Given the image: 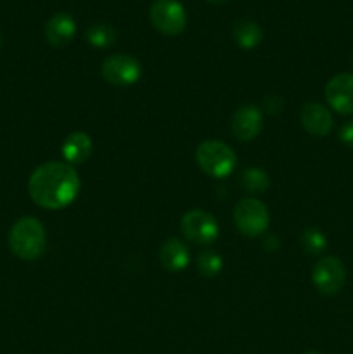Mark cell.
<instances>
[{
    "label": "cell",
    "instance_id": "1",
    "mask_svg": "<svg viewBox=\"0 0 353 354\" xmlns=\"http://www.w3.org/2000/svg\"><path fill=\"white\" fill-rule=\"evenodd\" d=\"M80 176L68 162L51 161L38 166L28 180V192L35 204L45 209H62L76 199Z\"/></svg>",
    "mask_w": 353,
    "mask_h": 354
},
{
    "label": "cell",
    "instance_id": "2",
    "mask_svg": "<svg viewBox=\"0 0 353 354\" xmlns=\"http://www.w3.org/2000/svg\"><path fill=\"white\" fill-rule=\"evenodd\" d=\"M9 248L17 258L24 261L38 259L47 248L44 225L33 216L19 218L9 232Z\"/></svg>",
    "mask_w": 353,
    "mask_h": 354
},
{
    "label": "cell",
    "instance_id": "3",
    "mask_svg": "<svg viewBox=\"0 0 353 354\" xmlns=\"http://www.w3.org/2000/svg\"><path fill=\"white\" fill-rule=\"evenodd\" d=\"M196 161L206 175L213 178H225L234 171L237 156L225 142L204 140L197 145Z\"/></svg>",
    "mask_w": 353,
    "mask_h": 354
},
{
    "label": "cell",
    "instance_id": "4",
    "mask_svg": "<svg viewBox=\"0 0 353 354\" xmlns=\"http://www.w3.org/2000/svg\"><path fill=\"white\" fill-rule=\"evenodd\" d=\"M234 223L246 237H260L270 225V214L265 204L255 197L241 199L234 207Z\"/></svg>",
    "mask_w": 353,
    "mask_h": 354
},
{
    "label": "cell",
    "instance_id": "5",
    "mask_svg": "<svg viewBox=\"0 0 353 354\" xmlns=\"http://www.w3.org/2000/svg\"><path fill=\"white\" fill-rule=\"evenodd\" d=\"M152 26L163 35L175 37L187 26V14L179 0H154L149 9Z\"/></svg>",
    "mask_w": 353,
    "mask_h": 354
},
{
    "label": "cell",
    "instance_id": "6",
    "mask_svg": "<svg viewBox=\"0 0 353 354\" xmlns=\"http://www.w3.org/2000/svg\"><path fill=\"white\" fill-rule=\"evenodd\" d=\"M180 230L187 241L197 245L213 244L220 234L217 218L203 209H192L183 214L182 221H180Z\"/></svg>",
    "mask_w": 353,
    "mask_h": 354
},
{
    "label": "cell",
    "instance_id": "7",
    "mask_svg": "<svg viewBox=\"0 0 353 354\" xmlns=\"http://www.w3.org/2000/svg\"><path fill=\"white\" fill-rule=\"evenodd\" d=\"M102 78L116 86H130L142 76V66L138 59L128 54H113L104 59L100 66Z\"/></svg>",
    "mask_w": 353,
    "mask_h": 354
},
{
    "label": "cell",
    "instance_id": "8",
    "mask_svg": "<svg viewBox=\"0 0 353 354\" xmlns=\"http://www.w3.org/2000/svg\"><path fill=\"white\" fill-rule=\"evenodd\" d=\"M311 282L317 287L318 292L325 296H334L341 292L346 282V270L345 265L334 256L322 258L320 261L315 263L311 270Z\"/></svg>",
    "mask_w": 353,
    "mask_h": 354
},
{
    "label": "cell",
    "instance_id": "9",
    "mask_svg": "<svg viewBox=\"0 0 353 354\" xmlns=\"http://www.w3.org/2000/svg\"><path fill=\"white\" fill-rule=\"evenodd\" d=\"M263 128V113L253 104L237 107L232 114L230 130L234 137L241 142L255 140Z\"/></svg>",
    "mask_w": 353,
    "mask_h": 354
},
{
    "label": "cell",
    "instance_id": "10",
    "mask_svg": "<svg viewBox=\"0 0 353 354\" xmlns=\"http://www.w3.org/2000/svg\"><path fill=\"white\" fill-rule=\"evenodd\" d=\"M325 99L339 114H353V75L339 73L325 85Z\"/></svg>",
    "mask_w": 353,
    "mask_h": 354
},
{
    "label": "cell",
    "instance_id": "11",
    "mask_svg": "<svg viewBox=\"0 0 353 354\" xmlns=\"http://www.w3.org/2000/svg\"><path fill=\"white\" fill-rule=\"evenodd\" d=\"M301 124L311 137H325L332 130V114L318 102H308L301 107Z\"/></svg>",
    "mask_w": 353,
    "mask_h": 354
},
{
    "label": "cell",
    "instance_id": "12",
    "mask_svg": "<svg viewBox=\"0 0 353 354\" xmlns=\"http://www.w3.org/2000/svg\"><path fill=\"white\" fill-rule=\"evenodd\" d=\"M76 23L71 14L57 12L45 24V38L52 47H64L75 38Z\"/></svg>",
    "mask_w": 353,
    "mask_h": 354
},
{
    "label": "cell",
    "instance_id": "13",
    "mask_svg": "<svg viewBox=\"0 0 353 354\" xmlns=\"http://www.w3.org/2000/svg\"><path fill=\"white\" fill-rule=\"evenodd\" d=\"M92 138L85 131H73V133H69L64 138L61 147L62 158L71 166H78L89 161L90 156H92Z\"/></svg>",
    "mask_w": 353,
    "mask_h": 354
},
{
    "label": "cell",
    "instance_id": "14",
    "mask_svg": "<svg viewBox=\"0 0 353 354\" xmlns=\"http://www.w3.org/2000/svg\"><path fill=\"white\" fill-rule=\"evenodd\" d=\"M159 261L166 272H182L190 261L189 249L179 239H168L159 249Z\"/></svg>",
    "mask_w": 353,
    "mask_h": 354
},
{
    "label": "cell",
    "instance_id": "15",
    "mask_svg": "<svg viewBox=\"0 0 353 354\" xmlns=\"http://www.w3.org/2000/svg\"><path fill=\"white\" fill-rule=\"evenodd\" d=\"M232 38L241 48L251 50L258 47L263 40V31L255 21L251 19H239L232 28Z\"/></svg>",
    "mask_w": 353,
    "mask_h": 354
},
{
    "label": "cell",
    "instance_id": "16",
    "mask_svg": "<svg viewBox=\"0 0 353 354\" xmlns=\"http://www.w3.org/2000/svg\"><path fill=\"white\" fill-rule=\"evenodd\" d=\"M85 37H87V41H89V45H92V47L107 48V47H113V45L116 44L118 33L111 24L96 23L87 30Z\"/></svg>",
    "mask_w": 353,
    "mask_h": 354
},
{
    "label": "cell",
    "instance_id": "17",
    "mask_svg": "<svg viewBox=\"0 0 353 354\" xmlns=\"http://www.w3.org/2000/svg\"><path fill=\"white\" fill-rule=\"evenodd\" d=\"M241 187L249 194H265L270 187V178L263 169L248 168L241 173Z\"/></svg>",
    "mask_w": 353,
    "mask_h": 354
},
{
    "label": "cell",
    "instance_id": "18",
    "mask_svg": "<svg viewBox=\"0 0 353 354\" xmlns=\"http://www.w3.org/2000/svg\"><path fill=\"white\" fill-rule=\"evenodd\" d=\"M224 268V261H221V256L218 252L206 249V251H201L197 256V270L203 277L206 279H213Z\"/></svg>",
    "mask_w": 353,
    "mask_h": 354
},
{
    "label": "cell",
    "instance_id": "19",
    "mask_svg": "<svg viewBox=\"0 0 353 354\" xmlns=\"http://www.w3.org/2000/svg\"><path fill=\"white\" fill-rule=\"evenodd\" d=\"M301 249L310 256H318L325 251L327 239L318 228H307L300 237Z\"/></svg>",
    "mask_w": 353,
    "mask_h": 354
},
{
    "label": "cell",
    "instance_id": "20",
    "mask_svg": "<svg viewBox=\"0 0 353 354\" xmlns=\"http://www.w3.org/2000/svg\"><path fill=\"white\" fill-rule=\"evenodd\" d=\"M339 140H341L346 147L353 149V120L346 121V123L339 128Z\"/></svg>",
    "mask_w": 353,
    "mask_h": 354
},
{
    "label": "cell",
    "instance_id": "21",
    "mask_svg": "<svg viewBox=\"0 0 353 354\" xmlns=\"http://www.w3.org/2000/svg\"><path fill=\"white\" fill-rule=\"evenodd\" d=\"M265 109H266V113H270V114L280 113V109H282V99L277 95L269 97V99L265 100Z\"/></svg>",
    "mask_w": 353,
    "mask_h": 354
},
{
    "label": "cell",
    "instance_id": "22",
    "mask_svg": "<svg viewBox=\"0 0 353 354\" xmlns=\"http://www.w3.org/2000/svg\"><path fill=\"white\" fill-rule=\"evenodd\" d=\"M210 3H221V2H227V0H206Z\"/></svg>",
    "mask_w": 353,
    "mask_h": 354
},
{
    "label": "cell",
    "instance_id": "23",
    "mask_svg": "<svg viewBox=\"0 0 353 354\" xmlns=\"http://www.w3.org/2000/svg\"><path fill=\"white\" fill-rule=\"evenodd\" d=\"M0 47H2V37H0Z\"/></svg>",
    "mask_w": 353,
    "mask_h": 354
},
{
    "label": "cell",
    "instance_id": "24",
    "mask_svg": "<svg viewBox=\"0 0 353 354\" xmlns=\"http://www.w3.org/2000/svg\"><path fill=\"white\" fill-rule=\"evenodd\" d=\"M308 354H318V353H308Z\"/></svg>",
    "mask_w": 353,
    "mask_h": 354
}]
</instances>
